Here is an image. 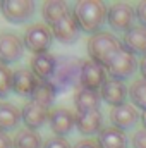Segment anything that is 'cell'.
<instances>
[{
    "label": "cell",
    "instance_id": "cell-1",
    "mask_svg": "<svg viewBox=\"0 0 146 148\" xmlns=\"http://www.w3.org/2000/svg\"><path fill=\"white\" fill-rule=\"evenodd\" d=\"M74 14L76 19L79 23L81 31L88 33V35H96L102 31L107 16H108V9L103 2H96V0H84V2H77L74 7Z\"/></svg>",
    "mask_w": 146,
    "mask_h": 148
},
{
    "label": "cell",
    "instance_id": "cell-2",
    "mask_svg": "<svg viewBox=\"0 0 146 148\" xmlns=\"http://www.w3.org/2000/svg\"><path fill=\"white\" fill-rule=\"evenodd\" d=\"M122 50V41L115 36L113 33L108 31H100L96 35L88 40V53H89V60L107 67L112 57Z\"/></svg>",
    "mask_w": 146,
    "mask_h": 148
},
{
    "label": "cell",
    "instance_id": "cell-3",
    "mask_svg": "<svg viewBox=\"0 0 146 148\" xmlns=\"http://www.w3.org/2000/svg\"><path fill=\"white\" fill-rule=\"evenodd\" d=\"M83 64H84V60H79L74 57H59L57 59L55 73L50 77V83L53 84L57 93L67 91L76 83L79 86V76H81Z\"/></svg>",
    "mask_w": 146,
    "mask_h": 148
},
{
    "label": "cell",
    "instance_id": "cell-4",
    "mask_svg": "<svg viewBox=\"0 0 146 148\" xmlns=\"http://www.w3.org/2000/svg\"><path fill=\"white\" fill-rule=\"evenodd\" d=\"M24 47L33 52V55L38 53H46L48 48L52 47V41H53V33H52V28L46 26V24H33L26 29L24 33Z\"/></svg>",
    "mask_w": 146,
    "mask_h": 148
},
{
    "label": "cell",
    "instance_id": "cell-5",
    "mask_svg": "<svg viewBox=\"0 0 146 148\" xmlns=\"http://www.w3.org/2000/svg\"><path fill=\"white\" fill-rule=\"evenodd\" d=\"M0 10L5 21L12 24H23L35 16L36 5L29 0H5L0 2Z\"/></svg>",
    "mask_w": 146,
    "mask_h": 148
},
{
    "label": "cell",
    "instance_id": "cell-6",
    "mask_svg": "<svg viewBox=\"0 0 146 148\" xmlns=\"http://www.w3.org/2000/svg\"><path fill=\"white\" fill-rule=\"evenodd\" d=\"M110 28L115 31H129L134 26L136 21V9L127 3V2H115L108 7V16H107Z\"/></svg>",
    "mask_w": 146,
    "mask_h": 148
},
{
    "label": "cell",
    "instance_id": "cell-7",
    "mask_svg": "<svg viewBox=\"0 0 146 148\" xmlns=\"http://www.w3.org/2000/svg\"><path fill=\"white\" fill-rule=\"evenodd\" d=\"M107 73L110 74L112 79H119V81H124L127 77H131L132 74L136 73L138 69V62H136V55H132L131 52L127 50H119L112 60L108 62V66L105 67Z\"/></svg>",
    "mask_w": 146,
    "mask_h": 148
},
{
    "label": "cell",
    "instance_id": "cell-8",
    "mask_svg": "<svg viewBox=\"0 0 146 148\" xmlns=\"http://www.w3.org/2000/svg\"><path fill=\"white\" fill-rule=\"evenodd\" d=\"M24 53V41L16 33L3 31L0 33V64L10 66L17 62Z\"/></svg>",
    "mask_w": 146,
    "mask_h": 148
},
{
    "label": "cell",
    "instance_id": "cell-9",
    "mask_svg": "<svg viewBox=\"0 0 146 148\" xmlns=\"http://www.w3.org/2000/svg\"><path fill=\"white\" fill-rule=\"evenodd\" d=\"M107 81V69L93 60H84L81 76H79V86L86 90L98 91Z\"/></svg>",
    "mask_w": 146,
    "mask_h": 148
},
{
    "label": "cell",
    "instance_id": "cell-10",
    "mask_svg": "<svg viewBox=\"0 0 146 148\" xmlns=\"http://www.w3.org/2000/svg\"><path fill=\"white\" fill-rule=\"evenodd\" d=\"M52 33H53V38H57L64 45H72L77 41L81 28H79V23L76 19L74 10H69L57 24L52 26Z\"/></svg>",
    "mask_w": 146,
    "mask_h": 148
},
{
    "label": "cell",
    "instance_id": "cell-11",
    "mask_svg": "<svg viewBox=\"0 0 146 148\" xmlns=\"http://www.w3.org/2000/svg\"><path fill=\"white\" fill-rule=\"evenodd\" d=\"M23 122L26 126V129H31V131H36L40 127H43L48 119H50V114L52 112L48 110V107L41 105V103H36L33 100H29L24 107H23Z\"/></svg>",
    "mask_w": 146,
    "mask_h": 148
},
{
    "label": "cell",
    "instance_id": "cell-12",
    "mask_svg": "<svg viewBox=\"0 0 146 148\" xmlns=\"http://www.w3.org/2000/svg\"><path fill=\"white\" fill-rule=\"evenodd\" d=\"M138 119H139L138 109L132 103H127V102L119 105V107H112V110H110L112 126L120 129V131H126V129H131L132 126H136Z\"/></svg>",
    "mask_w": 146,
    "mask_h": 148
},
{
    "label": "cell",
    "instance_id": "cell-13",
    "mask_svg": "<svg viewBox=\"0 0 146 148\" xmlns=\"http://www.w3.org/2000/svg\"><path fill=\"white\" fill-rule=\"evenodd\" d=\"M36 76L33 74L31 69L28 67H21V69H16L14 76H12V90L19 95V97H26V98H31L35 88L38 84Z\"/></svg>",
    "mask_w": 146,
    "mask_h": 148
},
{
    "label": "cell",
    "instance_id": "cell-14",
    "mask_svg": "<svg viewBox=\"0 0 146 148\" xmlns=\"http://www.w3.org/2000/svg\"><path fill=\"white\" fill-rule=\"evenodd\" d=\"M48 124H50V129L53 131L55 136L64 138L65 134H69L72 131L74 126H76V114H72L67 109L52 110L50 119H48Z\"/></svg>",
    "mask_w": 146,
    "mask_h": 148
},
{
    "label": "cell",
    "instance_id": "cell-15",
    "mask_svg": "<svg viewBox=\"0 0 146 148\" xmlns=\"http://www.w3.org/2000/svg\"><path fill=\"white\" fill-rule=\"evenodd\" d=\"M100 95H102V100L107 102L108 105L119 107V105L126 103V98H127V95H129V90H127V86H126L122 81L110 77V79L105 81V84L102 86Z\"/></svg>",
    "mask_w": 146,
    "mask_h": 148
},
{
    "label": "cell",
    "instance_id": "cell-16",
    "mask_svg": "<svg viewBox=\"0 0 146 148\" xmlns=\"http://www.w3.org/2000/svg\"><path fill=\"white\" fill-rule=\"evenodd\" d=\"M76 127L84 136L100 134V131L103 129V115H102L100 109L91 112L76 114Z\"/></svg>",
    "mask_w": 146,
    "mask_h": 148
},
{
    "label": "cell",
    "instance_id": "cell-17",
    "mask_svg": "<svg viewBox=\"0 0 146 148\" xmlns=\"http://www.w3.org/2000/svg\"><path fill=\"white\" fill-rule=\"evenodd\" d=\"M122 48L131 52L132 55H146V28L139 26H132L129 31L124 33L122 38Z\"/></svg>",
    "mask_w": 146,
    "mask_h": 148
},
{
    "label": "cell",
    "instance_id": "cell-18",
    "mask_svg": "<svg viewBox=\"0 0 146 148\" xmlns=\"http://www.w3.org/2000/svg\"><path fill=\"white\" fill-rule=\"evenodd\" d=\"M31 71L40 81H50V77L55 73V66H57V57L52 53H38L33 55L31 62Z\"/></svg>",
    "mask_w": 146,
    "mask_h": 148
},
{
    "label": "cell",
    "instance_id": "cell-19",
    "mask_svg": "<svg viewBox=\"0 0 146 148\" xmlns=\"http://www.w3.org/2000/svg\"><path fill=\"white\" fill-rule=\"evenodd\" d=\"M100 103H102V95H100L98 91L86 90V88H81V86L76 88V93H74V105H76L77 114L98 110V109H100Z\"/></svg>",
    "mask_w": 146,
    "mask_h": 148
},
{
    "label": "cell",
    "instance_id": "cell-20",
    "mask_svg": "<svg viewBox=\"0 0 146 148\" xmlns=\"http://www.w3.org/2000/svg\"><path fill=\"white\" fill-rule=\"evenodd\" d=\"M96 143L100 148H127L129 145L126 133L113 126H107L100 131V134L96 136Z\"/></svg>",
    "mask_w": 146,
    "mask_h": 148
},
{
    "label": "cell",
    "instance_id": "cell-21",
    "mask_svg": "<svg viewBox=\"0 0 146 148\" xmlns=\"http://www.w3.org/2000/svg\"><path fill=\"white\" fill-rule=\"evenodd\" d=\"M21 119H23V114L16 105H12L9 102H0V131L9 133V131L16 129L19 126Z\"/></svg>",
    "mask_w": 146,
    "mask_h": 148
},
{
    "label": "cell",
    "instance_id": "cell-22",
    "mask_svg": "<svg viewBox=\"0 0 146 148\" xmlns=\"http://www.w3.org/2000/svg\"><path fill=\"white\" fill-rule=\"evenodd\" d=\"M67 12H69V5H67L65 2H57V0H53V2H45L43 7H41L43 19H45L46 26H50V28H52L53 24H57Z\"/></svg>",
    "mask_w": 146,
    "mask_h": 148
},
{
    "label": "cell",
    "instance_id": "cell-23",
    "mask_svg": "<svg viewBox=\"0 0 146 148\" xmlns=\"http://www.w3.org/2000/svg\"><path fill=\"white\" fill-rule=\"evenodd\" d=\"M55 95H57V90L53 88V84L50 81H38L36 88L31 95V100L45 105V107H50L55 100Z\"/></svg>",
    "mask_w": 146,
    "mask_h": 148
},
{
    "label": "cell",
    "instance_id": "cell-24",
    "mask_svg": "<svg viewBox=\"0 0 146 148\" xmlns=\"http://www.w3.org/2000/svg\"><path fill=\"white\" fill-rule=\"evenodd\" d=\"M12 143L14 148H41V136L38 134L36 131H31V129H21L16 133V136L12 138Z\"/></svg>",
    "mask_w": 146,
    "mask_h": 148
},
{
    "label": "cell",
    "instance_id": "cell-25",
    "mask_svg": "<svg viewBox=\"0 0 146 148\" xmlns=\"http://www.w3.org/2000/svg\"><path fill=\"white\" fill-rule=\"evenodd\" d=\"M129 98L136 109L146 110V79H136L129 88Z\"/></svg>",
    "mask_w": 146,
    "mask_h": 148
},
{
    "label": "cell",
    "instance_id": "cell-26",
    "mask_svg": "<svg viewBox=\"0 0 146 148\" xmlns=\"http://www.w3.org/2000/svg\"><path fill=\"white\" fill-rule=\"evenodd\" d=\"M12 76L14 73L7 66L0 64V98H7L12 91Z\"/></svg>",
    "mask_w": 146,
    "mask_h": 148
},
{
    "label": "cell",
    "instance_id": "cell-27",
    "mask_svg": "<svg viewBox=\"0 0 146 148\" xmlns=\"http://www.w3.org/2000/svg\"><path fill=\"white\" fill-rule=\"evenodd\" d=\"M41 148H71L69 141L65 138H60V136H52L48 140H45L43 147Z\"/></svg>",
    "mask_w": 146,
    "mask_h": 148
},
{
    "label": "cell",
    "instance_id": "cell-28",
    "mask_svg": "<svg viewBox=\"0 0 146 148\" xmlns=\"http://www.w3.org/2000/svg\"><path fill=\"white\" fill-rule=\"evenodd\" d=\"M132 148H146V129H139L132 136Z\"/></svg>",
    "mask_w": 146,
    "mask_h": 148
},
{
    "label": "cell",
    "instance_id": "cell-29",
    "mask_svg": "<svg viewBox=\"0 0 146 148\" xmlns=\"http://www.w3.org/2000/svg\"><path fill=\"white\" fill-rule=\"evenodd\" d=\"M136 19L141 23V26L146 28V2H139L136 7Z\"/></svg>",
    "mask_w": 146,
    "mask_h": 148
},
{
    "label": "cell",
    "instance_id": "cell-30",
    "mask_svg": "<svg viewBox=\"0 0 146 148\" xmlns=\"http://www.w3.org/2000/svg\"><path fill=\"white\" fill-rule=\"evenodd\" d=\"M0 148H14L12 138L3 131H0Z\"/></svg>",
    "mask_w": 146,
    "mask_h": 148
},
{
    "label": "cell",
    "instance_id": "cell-31",
    "mask_svg": "<svg viewBox=\"0 0 146 148\" xmlns=\"http://www.w3.org/2000/svg\"><path fill=\"white\" fill-rule=\"evenodd\" d=\"M74 148H100V147L95 140H81L74 145Z\"/></svg>",
    "mask_w": 146,
    "mask_h": 148
},
{
    "label": "cell",
    "instance_id": "cell-32",
    "mask_svg": "<svg viewBox=\"0 0 146 148\" xmlns=\"http://www.w3.org/2000/svg\"><path fill=\"white\" fill-rule=\"evenodd\" d=\"M139 73L143 76V79H146V55L141 59V62H139Z\"/></svg>",
    "mask_w": 146,
    "mask_h": 148
},
{
    "label": "cell",
    "instance_id": "cell-33",
    "mask_svg": "<svg viewBox=\"0 0 146 148\" xmlns=\"http://www.w3.org/2000/svg\"><path fill=\"white\" fill-rule=\"evenodd\" d=\"M141 122H143V129H146V110H143V114H141Z\"/></svg>",
    "mask_w": 146,
    "mask_h": 148
}]
</instances>
